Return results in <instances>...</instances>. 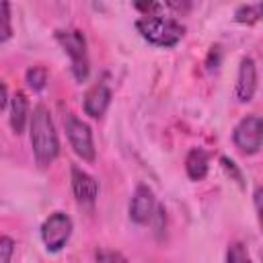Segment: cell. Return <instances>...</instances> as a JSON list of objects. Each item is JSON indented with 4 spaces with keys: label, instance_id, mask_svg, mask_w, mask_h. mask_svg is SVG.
Segmentation results:
<instances>
[{
    "label": "cell",
    "instance_id": "10",
    "mask_svg": "<svg viewBox=\"0 0 263 263\" xmlns=\"http://www.w3.org/2000/svg\"><path fill=\"white\" fill-rule=\"evenodd\" d=\"M109 103H111V90H109V86L105 82H97L84 95V113L90 115V117H95V119H99L109 109Z\"/></svg>",
    "mask_w": 263,
    "mask_h": 263
},
{
    "label": "cell",
    "instance_id": "21",
    "mask_svg": "<svg viewBox=\"0 0 263 263\" xmlns=\"http://www.w3.org/2000/svg\"><path fill=\"white\" fill-rule=\"evenodd\" d=\"M220 58H222V49H220V45H214L212 49H210V53H208V70H218V66H220Z\"/></svg>",
    "mask_w": 263,
    "mask_h": 263
},
{
    "label": "cell",
    "instance_id": "1",
    "mask_svg": "<svg viewBox=\"0 0 263 263\" xmlns=\"http://www.w3.org/2000/svg\"><path fill=\"white\" fill-rule=\"evenodd\" d=\"M29 136H31V148H33L37 164L39 166L51 164L60 152V140H58L51 113L43 103H39L31 113Z\"/></svg>",
    "mask_w": 263,
    "mask_h": 263
},
{
    "label": "cell",
    "instance_id": "12",
    "mask_svg": "<svg viewBox=\"0 0 263 263\" xmlns=\"http://www.w3.org/2000/svg\"><path fill=\"white\" fill-rule=\"evenodd\" d=\"M210 166V154L203 148H191L185 158V171L191 181H201L208 175Z\"/></svg>",
    "mask_w": 263,
    "mask_h": 263
},
{
    "label": "cell",
    "instance_id": "22",
    "mask_svg": "<svg viewBox=\"0 0 263 263\" xmlns=\"http://www.w3.org/2000/svg\"><path fill=\"white\" fill-rule=\"evenodd\" d=\"M8 107V88L6 84L2 82V101H0V109H6Z\"/></svg>",
    "mask_w": 263,
    "mask_h": 263
},
{
    "label": "cell",
    "instance_id": "17",
    "mask_svg": "<svg viewBox=\"0 0 263 263\" xmlns=\"http://www.w3.org/2000/svg\"><path fill=\"white\" fill-rule=\"evenodd\" d=\"M0 10H2V35H0V41L6 43L12 35V27H10V4L8 2H2L0 4Z\"/></svg>",
    "mask_w": 263,
    "mask_h": 263
},
{
    "label": "cell",
    "instance_id": "14",
    "mask_svg": "<svg viewBox=\"0 0 263 263\" xmlns=\"http://www.w3.org/2000/svg\"><path fill=\"white\" fill-rule=\"evenodd\" d=\"M25 80H27V84H29L33 90H43V86H45V82H47V70H45L43 66H33V68L27 70Z\"/></svg>",
    "mask_w": 263,
    "mask_h": 263
},
{
    "label": "cell",
    "instance_id": "4",
    "mask_svg": "<svg viewBox=\"0 0 263 263\" xmlns=\"http://www.w3.org/2000/svg\"><path fill=\"white\" fill-rule=\"evenodd\" d=\"M232 142L238 148V152L247 156L257 154L263 146V117L259 115L242 117L232 132Z\"/></svg>",
    "mask_w": 263,
    "mask_h": 263
},
{
    "label": "cell",
    "instance_id": "7",
    "mask_svg": "<svg viewBox=\"0 0 263 263\" xmlns=\"http://www.w3.org/2000/svg\"><path fill=\"white\" fill-rule=\"evenodd\" d=\"M70 175H72V191H74L76 201L82 208H92L95 201H97V195H99L97 179L92 175H88L86 171L78 168V166H72Z\"/></svg>",
    "mask_w": 263,
    "mask_h": 263
},
{
    "label": "cell",
    "instance_id": "2",
    "mask_svg": "<svg viewBox=\"0 0 263 263\" xmlns=\"http://www.w3.org/2000/svg\"><path fill=\"white\" fill-rule=\"evenodd\" d=\"M136 29L148 43L158 45V47H173L185 35V27L181 23H177L175 18L158 16V14L138 18Z\"/></svg>",
    "mask_w": 263,
    "mask_h": 263
},
{
    "label": "cell",
    "instance_id": "13",
    "mask_svg": "<svg viewBox=\"0 0 263 263\" xmlns=\"http://www.w3.org/2000/svg\"><path fill=\"white\" fill-rule=\"evenodd\" d=\"M259 18H263V2H257V4H242V6H238V8L234 10V21H236V23H247V25H251V23H255V21H259Z\"/></svg>",
    "mask_w": 263,
    "mask_h": 263
},
{
    "label": "cell",
    "instance_id": "11",
    "mask_svg": "<svg viewBox=\"0 0 263 263\" xmlns=\"http://www.w3.org/2000/svg\"><path fill=\"white\" fill-rule=\"evenodd\" d=\"M10 127L16 136H21L27 127V121H31V113H29V101L23 92H14V97L10 99Z\"/></svg>",
    "mask_w": 263,
    "mask_h": 263
},
{
    "label": "cell",
    "instance_id": "8",
    "mask_svg": "<svg viewBox=\"0 0 263 263\" xmlns=\"http://www.w3.org/2000/svg\"><path fill=\"white\" fill-rule=\"evenodd\" d=\"M156 199L148 185H138L129 201V218L136 224H148L154 218Z\"/></svg>",
    "mask_w": 263,
    "mask_h": 263
},
{
    "label": "cell",
    "instance_id": "16",
    "mask_svg": "<svg viewBox=\"0 0 263 263\" xmlns=\"http://www.w3.org/2000/svg\"><path fill=\"white\" fill-rule=\"evenodd\" d=\"M97 263H127V259L119 253V251H111V249H99L95 255Z\"/></svg>",
    "mask_w": 263,
    "mask_h": 263
},
{
    "label": "cell",
    "instance_id": "5",
    "mask_svg": "<svg viewBox=\"0 0 263 263\" xmlns=\"http://www.w3.org/2000/svg\"><path fill=\"white\" fill-rule=\"evenodd\" d=\"M64 127H66V136H68V142H70L72 150L84 162H95L97 154H95V142H92V132H90L88 123H84L76 115L68 113L64 117Z\"/></svg>",
    "mask_w": 263,
    "mask_h": 263
},
{
    "label": "cell",
    "instance_id": "19",
    "mask_svg": "<svg viewBox=\"0 0 263 263\" xmlns=\"http://www.w3.org/2000/svg\"><path fill=\"white\" fill-rule=\"evenodd\" d=\"M12 253H14V240L4 234L0 238V263H10Z\"/></svg>",
    "mask_w": 263,
    "mask_h": 263
},
{
    "label": "cell",
    "instance_id": "18",
    "mask_svg": "<svg viewBox=\"0 0 263 263\" xmlns=\"http://www.w3.org/2000/svg\"><path fill=\"white\" fill-rule=\"evenodd\" d=\"M220 164H222V168H224V173H226L228 177H232L240 187L245 185V181H242V173H240V168L236 166L234 160H230L228 156H220Z\"/></svg>",
    "mask_w": 263,
    "mask_h": 263
},
{
    "label": "cell",
    "instance_id": "3",
    "mask_svg": "<svg viewBox=\"0 0 263 263\" xmlns=\"http://www.w3.org/2000/svg\"><path fill=\"white\" fill-rule=\"evenodd\" d=\"M55 41L64 47V51L70 55L72 62V74L78 82H84L88 78L90 72V64H88V51H86V39L82 35V31L76 29H60L55 31Z\"/></svg>",
    "mask_w": 263,
    "mask_h": 263
},
{
    "label": "cell",
    "instance_id": "15",
    "mask_svg": "<svg viewBox=\"0 0 263 263\" xmlns=\"http://www.w3.org/2000/svg\"><path fill=\"white\" fill-rule=\"evenodd\" d=\"M226 263H251V255L242 242H230L226 251Z\"/></svg>",
    "mask_w": 263,
    "mask_h": 263
},
{
    "label": "cell",
    "instance_id": "6",
    "mask_svg": "<svg viewBox=\"0 0 263 263\" xmlns=\"http://www.w3.org/2000/svg\"><path fill=\"white\" fill-rule=\"evenodd\" d=\"M72 234V218L64 212H53L43 224H41V240L47 251L58 253L66 247L68 238Z\"/></svg>",
    "mask_w": 263,
    "mask_h": 263
},
{
    "label": "cell",
    "instance_id": "9",
    "mask_svg": "<svg viewBox=\"0 0 263 263\" xmlns=\"http://www.w3.org/2000/svg\"><path fill=\"white\" fill-rule=\"evenodd\" d=\"M255 90H257V66L253 58H242L238 66V74H236L234 95L240 103H249L255 97Z\"/></svg>",
    "mask_w": 263,
    "mask_h": 263
},
{
    "label": "cell",
    "instance_id": "20",
    "mask_svg": "<svg viewBox=\"0 0 263 263\" xmlns=\"http://www.w3.org/2000/svg\"><path fill=\"white\" fill-rule=\"evenodd\" d=\"M253 203H255L257 220H259V226H261V232H263V187L255 189V195H253Z\"/></svg>",
    "mask_w": 263,
    "mask_h": 263
}]
</instances>
